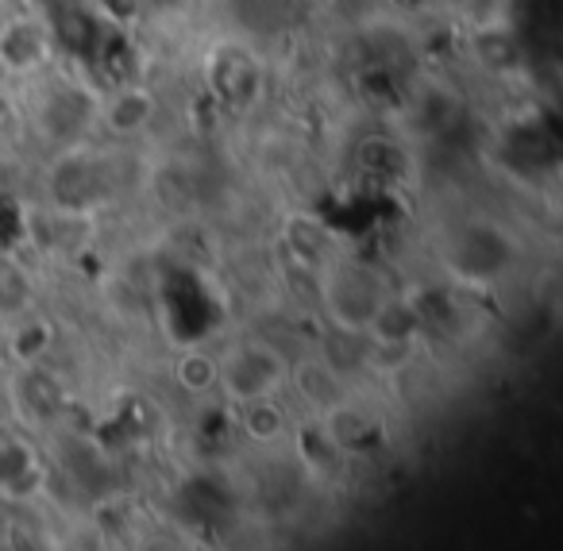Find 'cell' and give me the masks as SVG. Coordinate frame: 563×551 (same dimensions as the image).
<instances>
[{
  "label": "cell",
  "mask_w": 563,
  "mask_h": 551,
  "mask_svg": "<svg viewBox=\"0 0 563 551\" xmlns=\"http://www.w3.org/2000/svg\"><path fill=\"white\" fill-rule=\"evenodd\" d=\"M101 89L86 78H55L32 101V132L51 155L70 147H86L101 135Z\"/></svg>",
  "instance_id": "cell-1"
},
{
  "label": "cell",
  "mask_w": 563,
  "mask_h": 551,
  "mask_svg": "<svg viewBox=\"0 0 563 551\" xmlns=\"http://www.w3.org/2000/svg\"><path fill=\"white\" fill-rule=\"evenodd\" d=\"M394 289L363 258H332L321 271V305L344 335H363Z\"/></svg>",
  "instance_id": "cell-2"
},
{
  "label": "cell",
  "mask_w": 563,
  "mask_h": 551,
  "mask_svg": "<svg viewBox=\"0 0 563 551\" xmlns=\"http://www.w3.org/2000/svg\"><path fill=\"white\" fill-rule=\"evenodd\" d=\"M290 382V359L266 340H240L217 355V389L228 401L240 405L278 397Z\"/></svg>",
  "instance_id": "cell-3"
},
{
  "label": "cell",
  "mask_w": 563,
  "mask_h": 551,
  "mask_svg": "<svg viewBox=\"0 0 563 551\" xmlns=\"http://www.w3.org/2000/svg\"><path fill=\"white\" fill-rule=\"evenodd\" d=\"M109 166H104L101 151L93 143L86 147H70L51 155V170H47V197L58 212L66 217H89L109 201Z\"/></svg>",
  "instance_id": "cell-4"
},
{
  "label": "cell",
  "mask_w": 563,
  "mask_h": 551,
  "mask_svg": "<svg viewBox=\"0 0 563 551\" xmlns=\"http://www.w3.org/2000/svg\"><path fill=\"white\" fill-rule=\"evenodd\" d=\"M448 266H452L455 278L486 286L498 274H506L509 258H514V243L501 232L498 224H486V220H467L463 228H455L448 235Z\"/></svg>",
  "instance_id": "cell-5"
},
{
  "label": "cell",
  "mask_w": 563,
  "mask_h": 551,
  "mask_svg": "<svg viewBox=\"0 0 563 551\" xmlns=\"http://www.w3.org/2000/svg\"><path fill=\"white\" fill-rule=\"evenodd\" d=\"M205 81H209V93L217 97L228 109H251L263 93V63L255 58V51L243 47L235 40H224L209 51L205 58Z\"/></svg>",
  "instance_id": "cell-6"
},
{
  "label": "cell",
  "mask_w": 563,
  "mask_h": 551,
  "mask_svg": "<svg viewBox=\"0 0 563 551\" xmlns=\"http://www.w3.org/2000/svg\"><path fill=\"white\" fill-rule=\"evenodd\" d=\"M55 58V40L43 16L24 12L0 24V70L9 78H32Z\"/></svg>",
  "instance_id": "cell-7"
},
{
  "label": "cell",
  "mask_w": 563,
  "mask_h": 551,
  "mask_svg": "<svg viewBox=\"0 0 563 551\" xmlns=\"http://www.w3.org/2000/svg\"><path fill=\"white\" fill-rule=\"evenodd\" d=\"M158 117V97L140 81H117V86L101 89V117L97 128L112 140H135L143 135Z\"/></svg>",
  "instance_id": "cell-8"
},
{
  "label": "cell",
  "mask_w": 563,
  "mask_h": 551,
  "mask_svg": "<svg viewBox=\"0 0 563 551\" xmlns=\"http://www.w3.org/2000/svg\"><path fill=\"white\" fill-rule=\"evenodd\" d=\"M286 386L298 394V401L306 405L309 412L324 417L329 409H336L340 401H347V382L340 374L336 363H329L324 355H309L290 363V382Z\"/></svg>",
  "instance_id": "cell-9"
},
{
  "label": "cell",
  "mask_w": 563,
  "mask_h": 551,
  "mask_svg": "<svg viewBox=\"0 0 563 551\" xmlns=\"http://www.w3.org/2000/svg\"><path fill=\"white\" fill-rule=\"evenodd\" d=\"M317 420H321L324 436L336 443V451L344 459L347 455H367V451H375L378 440H383V425H378L367 409H360L352 397H347V401H340L336 409H329L324 417H317Z\"/></svg>",
  "instance_id": "cell-10"
},
{
  "label": "cell",
  "mask_w": 563,
  "mask_h": 551,
  "mask_svg": "<svg viewBox=\"0 0 563 551\" xmlns=\"http://www.w3.org/2000/svg\"><path fill=\"white\" fill-rule=\"evenodd\" d=\"M35 309V282L20 263L0 255V320H24Z\"/></svg>",
  "instance_id": "cell-11"
},
{
  "label": "cell",
  "mask_w": 563,
  "mask_h": 551,
  "mask_svg": "<svg viewBox=\"0 0 563 551\" xmlns=\"http://www.w3.org/2000/svg\"><path fill=\"white\" fill-rule=\"evenodd\" d=\"M240 428L247 432V440L263 443V448H271V443L290 436V420H286V412H282L278 397H263V401L240 405Z\"/></svg>",
  "instance_id": "cell-12"
},
{
  "label": "cell",
  "mask_w": 563,
  "mask_h": 551,
  "mask_svg": "<svg viewBox=\"0 0 563 551\" xmlns=\"http://www.w3.org/2000/svg\"><path fill=\"white\" fill-rule=\"evenodd\" d=\"M174 382L194 397L217 394V355H209L201 348L181 351L178 363H174Z\"/></svg>",
  "instance_id": "cell-13"
},
{
  "label": "cell",
  "mask_w": 563,
  "mask_h": 551,
  "mask_svg": "<svg viewBox=\"0 0 563 551\" xmlns=\"http://www.w3.org/2000/svg\"><path fill=\"white\" fill-rule=\"evenodd\" d=\"M35 471H40V463H35L32 448L20 436L0 432V486L16 494L20 482H35Z\"/></svg>",
  "instance_id": "cell-14"
},
{
  "label": "cell",
  "mask_w": 563,
  "mask_h": 551,
  "mask_svg": "<svg viewBox=\"0 0 563 551\" xmlns=\"http://www.w3.org/2000/svg\"><path fill=\"white\" fill-rule=\"evenodd\" d=\"M74 4H86V0H27V9H32L35 16H43V20L58 16V12L74 9Z\"/></svg>",
  "instance_id": "cell-15"
}]
</instances>
